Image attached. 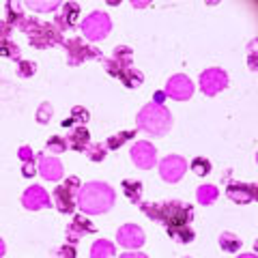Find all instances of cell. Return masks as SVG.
<instances>
[{
  "label": "cell",
  "mask_w": 258,
  "mask_h": 258,
  "mask_svg": "<svg viewBox=\"0 0 258 258\" xmlns=\"http://www.w3.org/2000/svg\"><path fill=\"white\" fill-rule=\"evenodd\" d=\"M142 213L151 217V220L166 224V228H170V226H187L194 220V209L185 203H179V200H170V203H161V205L144 203Z\"/></svg>",
  "instance_id": "1"
},
{
  "label": "cell",
  "mask_w": 258,
  "mask_h": 258,
  "mask_svg": "<svg viewBox=\"0 0 258 258\" xmlns=\"http://www.w3.org/2000/svg\"><path fill=\"white\" fill-rule=\"evenodd\" d=\"M112 205H114V189H112L108 183L93 181V183H86L80 187L78 207L82 209L84 213H88V215L106 213Z\"/></svg>",
  "instance_id": "2"
},
{
  "label": "cell",
  "mask_w": 258,
  "mask_h": 258,
  "mask_svg": "<svg viewBox=\"0 0 258 258\" xmlns=\"http://www.w3.org/2000/svg\"><path fill=\"white\" fill-rule=\"evenodd\" d=\"M138 129L147 132L151 136H164L170 132L172 127V116L168 112L166 106H157V103H147L140 112H138Z\"/></svg>",
  "instance_id": "3"
},
{
  "label": "cell",
  "mask_w": 258,
  "mask_h": 258,
  "mask_svg": "<svg viewBox=\"0 0 258 258\" xmlns=\"http://www.w3.org/2000/svg\"><path fill=\"white\" fill-rule=\"evenodd\" d=\"M20 28L30 35V43L35 47H50V45H56V43H62V32L52 26V24H41L37 20H26L24 18L20 22Z\"/></svg>",
  "instance_id": "4"
},
{
  "label": "cell",
  "mask_w": 258,
  "mask_h": 258,
  "mask_svg": "<svg viewBox=\"0 0 258 258\" xmlns=\"http://www.w3.org/2000/svg\"><path fill=\"white\" fill-rule=\"evenodd\" d=\"M80 179L78 176H69V179H64L62 185L54 189V198H56V209H58L60 213L69 215L76 211V205H78V194H80Z\"/></svg>",
  "instance_id": "5"
},
{
  "label": "cell",
  "mask_w": 258,
  "mask_h": 258,
  "mask_svg": "<svg viewBox=\"0 0 258 258\" xmlns=\"http://www.w3.org/2000/svg\"><path fill=\"white\" fill-rule=\"evenodd\" d=\"M110 30H112V20L103 11H93L82 22V32H84L86 39H91V41H101V39H106Z\"/></svg>",
  "instance_id": "6"
},
{
  "label": "cell",
  "mask_w": 258,
  "mask_h": 258,
  "mask_svg": "<svg viewBox=\"0 0 258 258\" xmlns=\"http://www.w3.org/2000/svg\"><path fill=\"white\" fill-rule=\"evenodd\" d=\"M226 86H228V76H226L224 69L213 67V69L203 71V76H200V91L209 97L222 93Z\"/></svg>",
  "instance_id": "7"
},
{
  "label": "cell",
  "mask_w": 258,
  "mask_h": 258,
  "mask_svg": "<svg viewBox=\"0 0 258 258\" xmlns=\"http://www.w3.org/2000/svg\"><path fill=\"white\" fill-rule=\"evenodd\" d=\"M185 170H187V161H185L181 155H168V157L161 159V164H159V174L166 183L181 181Z\"/></svg>",
  "instance_id": "8"
},
{
  "label": "cell",
  "mask_w": 258,
  "mask_h": 258,
  "mask_svg": "<svg viewBox=\"0 0 258 258\" xmlns=\"http://www.w3.org/2000/svg\"><path fill=\"white\" fill-rule=\"evenodd\" d=\"M62 43L69 52V64H80L88 58H99L101 56V52L97 50V47L86 45L84 41H80V39H69V41H62Z\"/></svg>",
  "instance_id": "9"
},
{
  "label": "cell",
  "mask_w": 258,
  "mask_h": 258,
  "mask_svg": "<svg viewBox=\"0 0 258 258\" xmlns=\"http://www.w3.org/2000/svg\"><path fill=\"white\" fill-rule=\"evenodd\" d=\"M166 95L168 97H172V99L176 101H187L189 97L194 95V84H191V80L187 76H172L170 80H168V84H166Z\"/></svg>",
  "instance_id": "10"
},
{
  "label": "cell",
  "mask_w": 258,
  "mask_h": 258,
  "mask_svg": "<svg viewBox=\"0 0 258 258\" xmlns=\"http://www.w3.org/2000/svg\"><path fill=\"white\" fill-rule=\"evenodd\" d=\"M22 205H24V209H28V211H37V209L52 207V198L41 185H32V187H28L22 194Z\"/></svg>",
  "instance_id": "11"
},
{
  "label": "cell",
  "mask_w": 258,
  "mask_h": 258,
  "mask_svg": "<svg viewBox=\"0 0 258 258\" xmlns=\"http://www.w3.org/2000/svg\"><path fill=\"white\" fill-rule=\"evenodd\" d=\"M132 159L138 168L149 170V168H153L157 161V151L151 142H136L132 147Z\"/></svg>",
  "instance_id": "12"
},
{
  "label": "cell",
  "mask_w": 258,
  "mask_h": 258,
  "mask_svg": "<svg viewBox=\"0 0 258 258\" xmlns=\"http://www.w3.org/2000/svg\"><path fill=\"white\" fill-rule=\"evenodd\" d=\"M116 241L125 249H138L144 243V232L136 224H125V226H120V230L116 235Z\"/></svg>",
  "instance_id": "13"
},
{
  "label": "cell",
  "mask_w": 258,
  "mask_h": 258,
  "mask_svg": "<svg viewBox=\"0 0 258 258\" xmlns=\"http://www.w3.org/2000/svg\"><path fill=\"white\" fill-rule=\"evenodd\" d=\"M132 47H125V45H118L114 54H112V58L106 60V69L110 76H118L123 69L132 67Z\"/></svg>",
  "instance_id": "14"
},
{
  "label": "cell",
  "mask_w": 258,
  "mask_h": 258,
  "mask_svg": "<svg viewBox=\"0 0 258 258\" xmlns=\"http://www.w3.org/2000/svg\"><path fill=\"white\" fill-rule=\"evenodd\" d=\"M226 196L237 205H249V203H254V198H256V187L254 185H247V183H228Z\"/></svg>",
  "instance_id": "15"
},
{
  "label": "cell",
  "mask_w": 258,
  "mask_h": 258,
  "mask_svg": "<svg viewBox=\"0 0 258 258\" xmlns=\"http://www.w3.org/2000/svg\"><path fill=\"white\" fill-rule=\"evenodd\" d=\"M39 174L43 176V179L47 181H58L62 179V172H64V168L60 164V159H56V157H43V153H41V157H39Z\"/></svg>",
  "instance_id": "16"
},
{
  "label": "cell",
  "mask_w": 258,
  "mask_h": 258,
  "mask_svg": "<svg viewBox=\"0 0 258 258\" xmlns=\"http://www.w3.org/2000/svg\"><path fill=\"white\" fill-rule=\"evenodd\" d=\"M91 232H95V226L88 222L86 217L76 215L74 222L67 226V241H69L71 245H74V243H78V241L82 239L84 235H91Z\"/></svg>",
  "instance_id": "17"
},
{
  "label": "cell",
  "mask_w": 258,
  "mask_h": 258,
  "mask_svg": "<svg viewBox=\"0 0 258 258\" xmlns=\"http://www.w3.org/2000/svg\"><path fill=\"white\" fill-rule=\"evenodd\" d=\"M78 15H80V7L76 3L62 5V13H60V18L56 20V28H58L60 32L67 30V28H74L76 22H78Z\"/></svg>",
  "instance_id": "18"
},
{
  "label": "cell",
  "mask_w": 258,
  "mask_h": 258,
  "mask_svg": "<svg viewBox=\"0 0 258 258\" xmlns=\"http://www.w3.org/2000/svg\"><path fill=\"white\" fill-rule=\"evenodd\" d=\"M67 149H74V151H86V147L91 144V134H88L86 127H76L67 138Z\"/></svg>",
  "instance_id": "19"
},
{
  "label": "cell",
  "mask_w": 258,
  "mask_h": 258,
  "mask_svg": "<svg viewBox=\"0 0 258 258\" xmlns=\"http://www.w3.org/2000/svg\"><path fill=\"white\" fill-rule=\"evenodd\" d=\"M114 256H116V247L108 239L95 241V245L91 247V258H114Z\"/></svg>",
  "instance_id": "20"
},
{
  "label": "cell",
  "mask_w": 258,
  "mask_h": 258,
  "mask_svg": "<svg viewBox=\"0 0 258 258\" xmlns=\"http://www.w3.org/2000/svg\"><path fill=\"white\" fill-rule=\"evenodd\" d=\"M168 235H170L174 241H179V243H191L194 237H196V232H194V228L187 224V226H170V228H168Z\"/></svg>",
  "instance_id": "21"
},
{
  "label": "cell",
  "mask_w": 258,
  "mask_h": 258,
  "mask_svg": "<svg viewBox=\"0 0 258 258\" xmlns=\"http://www.w3.org/2000/svg\"><path fill=\"white\" fill-rule=\"evenodd\" d=\"M116 78L123 80V84H125L127 88H136V86H140V84H142V80H144L140 71H136L134 67H127V69H123V71H120V74H118Z\"/></svg>",
  "instance_id": "22"
},
{
  "label": "cell",
  "mask_w": 258,
  "mask_h": 258,
  "mask_svg": "<svg viewBox=\"0 0 258 258\" xmlns=\"http://www.w3.org/2000/svg\"><path fill=\"white\" fill-rule=\"evenodd\" d=\"M220 247L228 254H235V252H239L241 241H239L237 235H232V232H222L220 235Z\"/></svg>",
  "instance_id": "23"
},
{
  "label": "cell",
  "mask_w": 258,
  "mask_h": 258,
  "mask_svg": "<svg viewBox=\"0 0 258 258\" xmlns=\"http://www.w3.org/2000/svg\"><path fill=\"white\" fill-rule=\"evenodd\" d=\"M123 189H125V196L132 200L134 205L140 203V198H142V183L140 181H123Z\"/></svg>",
  "instance_id": "24"
},
{
  "label": "cell",
  "mask_w": 258,
  "mask_h": 258,
  "mask_svg": "<svg viewBox=\"0 0 258 258\" xmlns=\"http://www.w3.org/2000/svg\"><path fill=\"white\" fill-rule=\"evenodd\" d=\"M217 187L215 185H203V187H198V191H196V196H198V203L200 205H211V203H215V198H217Z\"/></svg>",
  "instance_id": "25"
},
{
  "label": "cell",
  "mask_w": 258,
  "mask_h": 258,
  "mask_svg": "<svg viewBox=\"0 0 258 258\" xmlns=\"http://www.w3.org/2000/svg\"><path fill=\"white\" fill-rule=\"evenodd\" d=\"M7 24H15V26H20V22L24 20V13H22V5H15V3H9L7 5Z\"/></svg>",
  "instance_id": "26"
},
{
  "label": "cell",
  "mask_w": 258,
  "mask_h": 258,
  "mask_svg": "<svg viewBox=\"0 0 258 258\" xmlns=\"http://www.w3.org/2000/svg\"><path fill=\"white\" fill-rule=\"evenodd\" d=\"M134 136H136L134 129H132V132H120V134H116V136H112V138L108 140V149H112V151L120 149L129 138H134Z\"/></svg>",
  "instance_id": "27"
},
{
  "label": "cell",
  "mask_w": 258,
  "mask_h": 258,
  "mask_svg": "<svg viewBox=\"0 0 258 258\" xmlns=\"http://www.w3.org/2000/svg\"><path fill=\"white\" fill-rule=\"evenodd\" d=\"M86 155H88V159L91 161H103V157H106V147H103V144H88L86 147Z\"/></svg>",
  "instance_id": "28"
},
{
  "label": "cell",
  "mask_w": 258,
  "mask_h": 258,
  "mask_svg": "<svg viewBox=\"0 0 258 258\" xmlns=\"http://www.w3.org/2000/svg\"><path fill=\"white\" fill-rule=\"evenodd\" d=\"M0 56H9V58H20V50L18 45H13L9 39H0Z\"/></svg>",
  "instance_id": "29"
},
{
  "label": "cell",
  "mask_w": 258,
  "mask_h": 258,
  "mask_svg": "<svg viewBox=\"0 0 258 258\" xmlns=\"http://www.w3.org/2000/svg\"><path fill=\"white\" fill-rule=\"evenodd\" d=\"M191 168H194V172L200 174V176H205L211 172V161H209L207 157H196L191 161Z\"/></svg>",
  "instance_id": "30"
},
{
  "label": "cell",
  "mask_w": 258,
  "mask_h": 258,
  "mask_svg": "<svg viewBox=\"0 0 258 258\" xmlns=\"http://www.w3.org/2000/svg\"><path fill=\"white\" fill-rule=\"evenodd\" d=\"M64 149H67V140L60 138V136H52V138L47 140V151H50V153H56V155H60Z\"/></svg>",
  "instance_id": "31"
},
{
  "label": "cell",
  "mask_w": 258,
  "mask_h": 258,
  "mask_svg": "<svg viewBox=\"0 0 258 258\" xmlns=\"http://www.w3.org/2000/svg\"><path fill=\"white\" fill-rule=\"evenodd\" d=\"M26 7L28 9H35V11H54L60 7V3H37V0H28Z\"/></svg>",
  "instance_id": "32"
},
{
  "label": "cell",
  "mask_w": 258,
  "mask_h": 258,
  "mask_svg": "<svg viewBox=\"0 0 258 258\" xmlns=\"http://www.w3.org/2000/svg\"><path fill=\"white\" fill-rule=\"evenodd\" d=\"M50 116H52V106L50 103H43V106L39 108V112H37V120L41 125H45V123H50Z\"/></svg>",
  "instance_id": "33"
},
{
  "label": "cell",
  "mask_w": 258,
  "mask_h": 258,
  "mask_svg": "<svg viewBox=\"0 0 258 258\" xmlns=\"http://www.w3.org/2000/svg\"><path fill=\"white\" fill-rule=\"evenodd\" d=\"M76 118H82V123H86V120H88V112L84 108H74V114H71V118L64 120V125H74Z\"/></svg>",
  "instance_id": "34"
},
{
  "label": "cell",
  "mask_w": 258,
  "mask_h": 258,
  "mask_svg": "<svg viewBox=\"0 0 258 258\" xmlns=\"http://www.w3.org/2000/svg\"><path fill=\"white\" fill-rule=\"evenodd\" d=\"M35 62H20V76L22 78H30L32 74H35Z\"/></svg>",
  "instance_id": "35"
},
{
  "label": "cell",
  "mask_w": 258,
  "mask_h": 258,
  "mask_svg": "<svg viewBox=\"0 0 258 258\" xmlns=\"http://www.w3.org/2000/svg\"><path fill=\"white\" fill-rule=\"evenodd\" d=\"M58 256H60V258H76V249H74V245H71V243L62 245V247L58 249Z\"/></svg>",
  "instance_id": "36"
},
{
  "label": "cell",
  "mask_w": 258,
  "mask_h": 258,
  "mask_svg": "<svg viewBox=\"0 0 258 258\" xmlns=\"http://www.w3.org/2000/svg\"><path fill=\"white\" fill-rule=\"evenodd\" d=\"M20 159L22 161H32V151H30V147L26 144V147H20Z\"/></svg>",
  "instance_id": "37"
},
{
  "label": "cell",
  "mask_w": 258,
  "mask_h": 258,
  "mask_svg": "<svg viewBox=\"0 0 258 258\" xmlns=\"http://www.w3.org/2000/svg\"><path fill=\"white\" fill-rule=\"evenodd\" d=\"M11 24H7V22H0V39H7V35L11 32Z\"/></svg>",
  "instance_id": "38"
},
{
  "label": "cell",
  "mask_w": 258,
  "mask_h": 258,
  "mask_svg": "<svg viewBox=\"0 0 258 258\" xmlns=\"http://www.w3.org/2000/svg\"><path fill=\"white\" fill-rule=\"evenodd\" d=\"M35 174V166H32V161H24V176H32Z\"/></svg>",
  "instance_id": "39"
},
{
  "label": "cell",
  "mask_w": 258,
  "mask_h": 258,
  "mask_svg": "<svg viewBox=\"0 0 258 258\" xmlns=\"http://www.w3.org/2000/svg\"><path fill=\"white\" fill-rule=\"evenodd\" d=\"M118 258H149L147 254H138V252H125L123 256H118Z\"/></svg>",
  "instance_id": "40"
},
{
  "label": "cell",
  "mask_w": 258,
  "mask_h": 258,
  "mask_svg": "<svg viewBox=\"0 0 258 258\" xmlns=\"http://www.w3.org/2000/svg\"><path fill=\"white\" fill-rule=\"evenodd\" d=\"M166 99V93H155V97H153V103H157V106H161V101Z\"/></svg>",
  "instance_id": "41"
},
{
  "label": "cell",
  "mask_w": 258,
  "mask_h": 258,
  "mask_svg": "<svg viewBox=\"0 0 258 258\" xmlns=\"http://www.w3.org/2000/svg\"><path fill=\"white\" fill-rule=\"evenodd\" d=\"M5 252H7V245H5V241H3V239H0V258H3V256H5Z\"/></svg>",
  "instance_id": "42"
},
{
  "label": "cell",
  "mask_w": 258,
  "mask_h": 258,
  "mask_svg": "<svg viewBox=\"0 0 258 258\" xmlns=\"http://www.w3.org/2000/svg\"><path fill=\"white\" fill-rule=\"evenodd\" d=\"M239 258H256V254H243V256H239Z\"/></svg>",
  "instance_id": "43"
}]
</instances>
